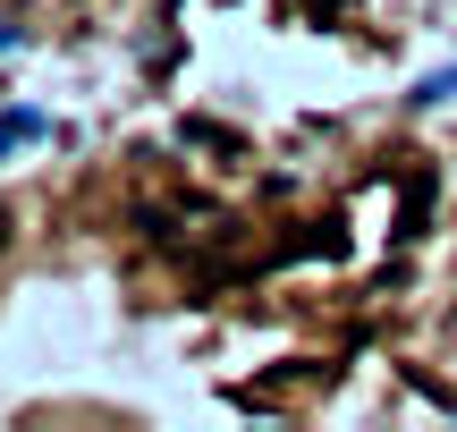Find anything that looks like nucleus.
Returning <instances> with one entry per match:
<instances>
[{"mask_svg": "<svg viewBox=\"0 0 457 432\" xmlns=\"http://www.w3.org/2000/svg\"><path fill=\"white\" fill-rule=\"evenodd\" d=\"M9 229H17V212H9V204H0V254H9Z\"/></svg>", "mask_w": 457, "mask_h": 432, "instance_id": "nucleus-5", "label": "nucleus"}, {"mask_svg": "<svg viewBox=\"0 0 457 432\" xmlns=\"http://www.w3.org/2000/svg\"><path fill=\"white\" fill-rule=\"evenodd\" d=\"M305 254L339 263V254H347V220H313V229H296L288 246H279V263H305Z\"/></svg>", "mask_w": 457, "mask_h": 432, "instance_id": "nucleus-1", "label": "nucleus"}, {"mask_svg": "<svg viewBox=\"0 0 457 432\" xmlns=\"http://www.w3.org/2000/svg\"><path fill=\"white\" fill-rule=\"evenodd\" d=\"M26 136H43V111H0V153L26 145Z\"/></svg>", "mask_w": 457, "mask_h": 432, "instance_id": "nucleus-3", "label": "nucleus"}, {"mask_svg": "<svg viewBox=\"0 0 457 432\" xmlns=\"http://www.w3.org/2000/svg\"><path fill=\"white\" fill-rule=\"evenodd\" d=\"M424 220H432V170H415L407 204H398V237H424Z\"/></svg>", "mask_w": 457, "mask_h": 432, "instance_id": "nucleus-2", "label": "nucleus"}, {"mask_svg": "<svg viewBox=\"0 0 457 432\" xmlns=\"http://www.w3.org/2000/svg\"><path fill=\"white\" fill-rule=\"evenodd\" d=\"M9 43H17V17H0V51H9Z\"/></svg>", "mask_w": 457, "mask_h": 432, "instance_id": "nucleus-6", "label": "nucleus"}, {"mask_svg": "<svg viewBox=\"0 0 457 432\" xmlns=\"http://www.w3.org/2000/svg\"><path fill=\"white\" fill-rule=\"evenodd\" d=\"M457 94V68H441V77H424V85H415V102H449Z\"/></svg>", "mask_w": 457, "mask_h": 432, "instance_id": "nucleus-4", "label": "nucleus"}]
</instances>
